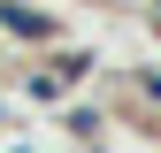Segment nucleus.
<instances>
[{"label": "nucleus", "instance_id": "1", "mask_svg": "<svg viewBox=\"0 0 161 153\" xmlns=\"http://www.w3.org/2000/svg\"><path fill=\"white\" fill-rule=\"evenodd\" d=\"M0 31H15V38H46V15H38V8H15V0H0Z\"/></svg>", "mask_w": 161, "mask_h": 153}]
</instances>
